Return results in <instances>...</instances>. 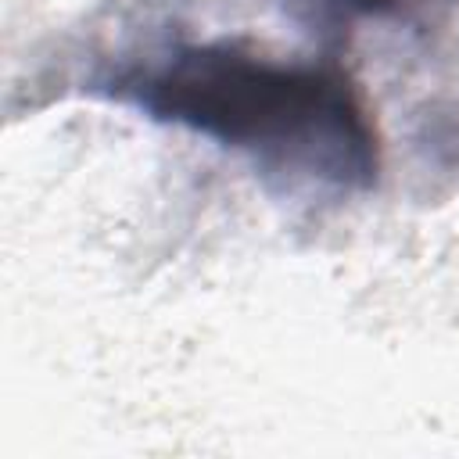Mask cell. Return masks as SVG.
I'll return each instance as SVG.
<instances>
[{
  "label": "cell",
  "instance_id": "cell-1",
  "mask_svg": "<svg viewBox=\"0 0 459 459\" xmlns=\"http://www.w3.org/2000/svg\"><path fill=\"white\" fill-rule=\"evenodd\" d=\"M108 93L186 126L290 183L362 190L377 179V126L333 61H273L240 43H190L118 68Z\"/></svg>",
  "mask_w": 459,
  "mask_h": 459
},
{
  "label": "cell",
  "instance_id": "cell-2",
  "mask_svg": "<svg viewBox=\"0 0 459 459\" xmlns=\"http://www.w3.org/2000/svg\"><path fill=\"white\" fill-rule=\"evenodd\" d=\"M294 14L319 36H341L348 32L359 18H380L394 14L416 0H290Z\"/></svg>",
  "mask_w": 459,
  "mask_h": 459
}]
</instances>
